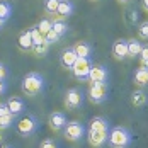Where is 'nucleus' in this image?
Here are the masks:
<instances>
[{
    "label": "nucleus",
    "mask_w": 148,
    "mask_h": 148,
    "mask_svg": "<svg viewBox=\"0 0 148 148\" xmlns=\"http://www.w3.org/2000/svg\"><path fill=\"white\" fill-rule=\"evenodd\" d=\"M21 89L24 92V95H29V97H34V95L41 94L43 89H45V78H43V75L36 73V72L27 73L22 78Z\"/></svg>",
    "instance_id": "nucleus-1"
},
{
    "label": "nucleus",
    "mask_w": 148,
    "mask_h": 148,
    "mask_svg": "<svg viewBox=\"0 0 148 148\" xmlns=\"http://www.w3.org/2000/svg\"><path fill=\"white\" fill-rule=\"evenodd\" d=\"M131 131L124 126H114L109 136H107V143L111 148H128L131 145Z\"/></svg>",
    "instance_id": "nucleus-2"
},
{
    "label": "nucleus",
    "mask_w": 148,
    "mask_h": 148,
    "mask_svg": "<svg viewBox=\"0 0 148 148\" xmlns=\"http://www.w3.org/2000/svg\"><path fill=\"white\" fill-rule=\"evenodd\" d=\"M92 66H94V63L90 58H78L70 72L73 75V78H77L78 82H85V80H89V73Z\"/></svg>",
    "instance_id": "nucleus-3"
},
{
    "label": "nucleus",
    "mask_w": 148,
    "mask_h": 148,
    "mask_svg": "<svg viewBox=\"0 0 148 148\" xmlns=\"http://www.w3.org/2000/svg\"><path fill=\"white\" fill-rule=\"evenodd\" d=\"M15 128H17V133L21 134V136H26V138H27V136H31V134H34L38 131L39 123H38V118H36V116L27 114V116H24L22 119L17 121Z\"/></svg>",
    "instance_id": "nucleus-4"
},
{
    "label": "nucleus",
    "mask_w": 148,
    "mask_h": 148,
    "mask_svg": "<svg viewBox=\"0 0 148 148\" xmlns=\"http://www.w3.org/2000/svg\"><path fill=\"white\" fill-rule=\"evenodd\" d=\"M109 97V85L107 82H94L89 87V99L94 104H102Z\"/></svg>",
    "instance_id": "nucleus-5"
},
{
    "label": "nucleus",
    "mask_w": 148,
    "mask_h": 148,
    "mask_svg": "<svg viewBox=\"0 0 148 148\" xmlns=\"http://www.w3.org/2000/svg\"><path fill=\"white\" fill-rule=\"evenodd\" d=\"M63 134H65V138H66L68 141H78V140H82V136L85 134V126H84V123H80V121H70V123L65 124Z\"/></svg>",
    "instance_id": "nucleus-6"
},
{
    "label": "nucleus",
    "mask_w": 148,
    "mask_h": 148,
    "mask_svg": "<svg viewBox=\"0 0 148 148\" xmlns=\"http://www.w3.org/2000/svg\"><path fill=\"white\" fill-rule=\"evenodd\" d=\"M84 99H85V95H84V92L80 89H68L66 90V94H65V107L66 109H70V111H77L78 107H82V104H84Z\"/></svg>",
    "instance_id": "nucleus-7"
},
{
    "label": "nucleus",
    "mask_w": 148,
    "mask_h": 148,
    "mask_svg": "<svg viewBox=\"0 0 148 148\" xmlns=\"http://www.w3.org/2000/svg\"><path fill=\"white\" fill-rule=\"evenodd\" d=\"M66 123H68V121H66V116H65V112H61V111L51 112L49 118H48V124H49V128H51L55 133H56V131H63V128H65Z\"/></svg>",
    "instance_id": "nucleus-8"
},
{
    "label": "nucleus",
    "mask_w": 148,
    "mask_h": 148,
    "mask_svg": "<svg viewBox=\"0 0 148 148\" xmlns=\"http://www.w3.org/2000/svg\"><path fill=\"white\" fill-rule=\"evenodd\" d=\"M109 80V72L104 65H94L92 70L89 73V82L94 84V82H107Z\"/></svg>",
    "instance_id": "nucleus-9"
},
{
    "label": "nucleus",
    "mask_w": 148,
    "mask_h": 148,
    "mask_svg": "<svg viewBox=\"0 0 148 148\" xmlns=\"http://www.w3.org/2000/svg\"><path fill=\"white\" fill-rule=\"evenodd\" d=\"M77 60H78V56L73 51V48H68V49L61 51V55H60V65L63 68H66V70H72V66L75 65Z\"/></svg>",
    "instance_id": "nucleus-10"
},
{
    "label": "nucleus",
    "mask_w": 148,
    "mask_h": 148,
    "mask_svg": "<svg viewBox=\"0 0 148 148\" xmlns=\"http://www.w3.org/2000/svg\"><path fill=\"white\" fill-rule=\"evenodd\" d=\"M107 136H109V131H90L89 130L87 140H89V143L92 145V147L101 148L102 145L107 143Z\"/></svg>",
    "instance_id": "nucleus-11"
},
{
    "label": "nucleus",
    "mask_w": 148,
    "mask_h": 148,
    "mask_svg": "<svg viewBox=\"0 0 148 148\" xmlns=\"http://www.w3.org/2000/svg\"><path fill=\"white\" fill-rule=\"evenodd\" d=\"M7 107H9V111L17 116V114H21L24 109H26V104H24V99L22 97H17V95H12V97H9L7 99Z\"/></svg>",
    "instance_id": "nucleus-12"
},
{
    "label": "nucleus",
    "mask_w": 148,
    "mask_h": 148,
    "mask_svg": "<svg viewBox=\"0 0 148 148\" xmlns=\"http://www.w3.org/2000/svg\"><path fill=\"white\" fill-rule=\"evenodd\" d=\"M112 55L116 60L128 58V39H118L112 45Z\"/></svg>",
    "instance_id": "nucleus-13"
},
{
    "label": "nucleus",
    "mask_w": 148,
    "mask_h": 148,
    "mask_svg": "<svg viewBox=\"0 0 148 148\" xmlns=\"http://www.w3.org/2000/svg\"><path fill=\"white\" fill-rule=\"evenodd\" d=\"M75 10V5L72 0H60V5H58V10H56V15H58V19H66V17H70V15L73 14Z\"/></svg>",
    "instance_id": "nucleus-14"
},
{
    "label": "nucleus",
    "mask_w": 148,
    "mask_h": 148,
    "mask_svg": "<svg viewBox=\"0 0 148 148\" xmlns=\"http://www.w3.org/2000/svg\"><path fill=\"white\" fill-rule=\"evenodd\" d=\"M17 46H19V49H22V51H31L32 49V38H31V31H22L21 34H19V38H17Z\"/></svg>",
    "instance_id": "nucleus-15"
},
{
    "label": "nucleus",
    "mask_w": 148,
    "mask_h": 148,
    "mask_svg": "<svg viewBox=\"0 0 148 148\" xmlns=\"http://www.w3.org/2000/svg\"><path fill=\"white\" fill-rule=\"evenodd\" d=\"M73 51L77 53L78 58H90L94 49H92V45L90 43H87V41H78L73 46Z\"/></svg>",
    "instance_id": "nucleus-16"
},
{
    "label": "nucleus",
    "mask_w": 148,
    "mask_h": 148,
    "mask_svg": "<svg viewBox=\"0 0 148 148\" xmlns=\"http://www.w3.org/2000/svg\"><path fill=\"white\" fill-rule=\"evenodd\" d=\"M109 128H111V123L102 116H95L90 121V126H89L90 131H109Z\"/></svg>",
    "instance_id": "nucleus-17"
},
{
    "label": "nucleus",
    "mask_w": 148,
    "mask_h": 148,
    "mask_svg": "<svg viewBox=\"0 0 148 148\" xmlns=\"http://www.w3.org/2000/svg\"><path fill=\"white\" fill-rule=\"evenodd\" d=\"M134 84L138 85V87H147L148 85V70L147 68H138L136 72H134Z\"/></svg>",
    "instance_id": "nucleus-18"
},
{
    "label": "nucleus",
    "mask_w": 148,
    "mask_h": 148,
    "mask_svg": "<svg viewBox=\"0 0 148 148\" xmlns=\"http://www.w3.org/2000/svg\"><path fill=\"white\" fill-rule=\"evenodd\" d=\"M51 29L55 31L60 38H63V36L68 32V29H70V27H68V24H66L63 19H55V21L51 22Z\"/></svg>",
    "instance_id": "nucleus-19"
},
{
    "label": "nucleus",
    "mask_w": 148,
    "mask_h": 148,
    "mask_svg": "<svg viewBox=\"0 0 148 148\" xmlns=\"http://www.w3.org/2000/svg\"><path fill=\"white\" fill-rule=\"evenodd\" d=\"M141 48H143V43L140 39H128V56L136 58V55H140Z\"/></svg>",
    "instance_id": "nucleus-20"
},
{
    "label": "nucleus",
    "mask_w": 148,
    "mask_h": 148,
    "mask_svg": "<svg viewBox=\"0 0 148 148\" xmlns=\"http://www.w3.org/2000/svg\"><path fill=\"white\" fill-rule=\"evenodd\" d=\"M14 123H15V116L12 112H9L5 116H0V131L9 130L10 126H14Z\"/></svg>",
    "instance_id": "nucleus-21"
},
{
    "label": "nucleus",
    "mask_w": 148,
    "mask_h": 148,
    "mask_svg": "<svg viewBox=\"0 0 148 148\" xmlns=\"http://www.w3.org/2000/svg\"><path fill=\"white\" fill-rule=\"evenodd\" d=\"M10 14H12V5L5 0H0V19L5 22L10 17Z\"/></svg>",
    "instance_id": "nucleus-22"
},
{
    "label": "nucleus",
    "mask_w": 148,
    "mask_h": 148,
    "mask_svg": "<svg viewBox=\"0 0 148 148\" xmlns=\"http://www.w3.org/2000/svg\"><path fill=\"white\" fill-rule=\"evenodd\" d=\"M131 102H133V106H143V104H147V94L143 90H134L133 94H131Z\"/></svg>",
    "instance_id": "nucleus-23"
},
{
    "label": "nucleus",
    "mask_w": 148,
    "mask_h": 148,
    "mask_svg": "<svg viewBox=\"0 0 148 148\" xmlns=\"http://www.w3.org/2000/svg\"><path fill=\"white\" fill-rule=\"evenodd\" d=\"M58 5H60V0H45L43 9H45L46 14L55 15V14H56V10H58Z\"/></svg>",
    "instance_id": "nucleus-24"
},
{
    "label": "nucleus",
    "mask_w": 148,
    "mask_h": 148,
    "mask_svg": "<svg viewBox=\"0 0 148 148\" xmlns=\"http://www.w3.org/2000/svg\"><path fill=\"white\" fill-rule=\"evenodd\" d=\"M48 48H49V45H48L46 41H43V43H39V45L32 46L31 53H32V55H36V56H45L46 53H48Z\"/></svg>",
    "instance_id": "nucleus-25"
},
{
    "label": "nucleus",
    "mask_w": 148,
    "mask_h": 148,
    "mask_svg": "<svg viewBox=\"0 0 148 148\" xmlns=\"http://www.w3.org/2000/svg\"><path fill=\"white\" fill-rule=\"evenodd\" d=\"M51 22H53L51 19H41V21L38 22V26H36V27H38V31H39L43 36H45L48 31H51Z\"/></svg>",
    "instance_id": "nucleus-26"
},
{
    "label": "nucleus",
    "mask_w": 148,
    "mask_h": 148,
    "mask_svg": "<svg viewBox=\"0 0 148 148\" xmlns=\"http://www.w3.org/2000/svg\"><path fill=\"white\" fill-rule=\"evenodd\" d=\"M60 39H61V38H60V36H58V34H56L53 29L48 31V32L45 34V41L48 43V45H55V43H58Z\"/></svg>",
    "instance_id": "nucleus-27"
},
{
    "label": "nucleus",
    "mask_w": 148,
    "mask_h": 148,
    "mask_svg": "<svg viewBox=\"0 0 148 148\" xmlns=\"http://www.w3.org/2000/svg\"><path fill=\"white\" fill-rule=\"evenodd\" d=\"M29 31H31V38H32V43H34V45H39V43L45 41V36L38 31V27H32V29H29Z\"/></svg>",
    "instance_id": "nucleus-28"
},
{
    "label": "nucleus",
    "mask_w": 148,
    "mask_h": 148,
    "mask_svg": "<svg viewBox=\"0 0 148 148\" xmlns=\"http://www.w3.org/2000/svg\"><path fill=\"white\" fill-rule=\"evenodd\" d=\"M138 38L140 39H148V21L140 24V27H138Z\"/></svg>",
    "instance_id": "nucleus-29"
},
{
    "label": "nucleus",
    "mask_w": 148,
    "mask_h": 148,
    "mask_svg": "<svg viewBox=\"0 0 148 148\" xmlns=\"http://www.w3.org/2000/svg\"><path fill=\"white\" fill-rule=\"evenodd\" d=\"M39 148H58V145H56L51 138H48V140H45V141L39 145Z\"/></svg>",
    "instance_id": "nucleus-30"
},
{
    "label": "nucleus",
    "mask_w": 148,
    "mask_h": 148,
    "mask_svg": "<svg viewBox=\"0 0 148 148\" xmlns=\"http://www.w3.org/2000/svg\"><path fill=\"white\" fill-rule=\"evenodd\" d=\"M140 56H141V61H147L148 60V45H143L141 51H140Z\"/></svg>",
    "instance_id": "nucleus-31"
},
{
    "label": "nucleus",
    "mask_w": 148,
    "mask_h": 148,
    "mask_svg": "<svg viewBox=\"0 0 148 148\" xmlns=\"http://www.w3.org/2000/svg\"><path fill=\"white\" fill-rule=\"evenodd\" d=\"M10 111H9V107H7V104L5 102H0V116H5V114H9Z\"/></svg>",
    "instance_id": "nucleus-32"
},
{
    "label": "nucleus",
    "mask_w": 148,
    "mask_h": 148,
    "mask_svg": "<svg viewBox=\"0 0 148 148\" xmlns=\"http://www.w3.org/2000/svg\"><path fill=\"white\" fill-rule=\"evenodd\" d=\"M5 77H7V68H5V65L0 61V80H5Z\"/></svg>",
    "instance_id": "nucleus-33"
},
{
    "label": "nucleus",
    "mask_w": 148,
    "mask_h": 148,
    "mask_svg": "<svg viewBox=\"0 0 148 148\" xmlns=\"http://www.w3.org/2000/svg\"><path fill=\"white\" fill-rule=\"evenodd\" d=\"M7 92V84H5V80H0V95H3Z\"/></svg>",
    "instance_id": "nucleus-34"
},
{
    "label": "nucleus",
    "mask_w": 148,
    "mask_h": 148,
    "mask_svg": "<svg viewBox=\"0 0 148 148\" xmlns=\"http://www.w3.org/2000/svg\"><path fill=\"white\" fill-rule=\"evenodd\" d=\"M141 5H143V9L148 12V0H141Z\"/></svg>",
    "instance_id": "nucleus-35"
},
{
    "label": "nucleus",
    "mask_w": 148,
    "mask_h": 148,
    "mask_svg": "<svg viewBox=\"0 0 148 148\" xmlns=\"http://www.w3.org/2000/svg\"><path fill=\"white\" fill-rule=\"evenodd\" d=\"M141 66H143V68H147V70H148V60H147V61H141Z\"/></svg>",
    "instance_id": "nucleus-36"
},
{
    "label": "nucleus",
    "mask_w": 148,
    "mask_h": 148,
    "mask_svg": "<svg viewBox=\"0 0 148 148\" xmlns=\"http://www.w3.org/2000/svg\"><path fill=\"white\" fill-rule=\"evenodd\" d=\"M119 2H121V3H128L130 0H119Z\"/></svg>",
    "instance_id": "nucleus-37"
},
{
    "label": "nucleus",
    "mask_w": 148,
    "mask_h": 148,
    "mask_svg": "<svg viewBox=\"0 0 148 148\" xmlns=\"http://www.w3.org/2000/svg\"><path fill=\"white\" fill-rule=\"evenodd\" d=\"M0 148H12V147H9V145H3V147H0Z\"/></svg>",
    "instance_id": "nucleus-38"
},
{
    "label": "nucleus",
    "mask_w": 148,
    "mask_h": 148,
    "mask_svg": "<svg viewBox=\"0 0 148 148\" xmlns=\"http://www.w3.org/2000/svg\"><path fill=\"white\" fill-rule=\"evenodd\" d=\"M2 26H3V21H2V19H0V27H2Z\"/></svg>",
    "instance_id": "nucleus-39"
}]
</instances>
